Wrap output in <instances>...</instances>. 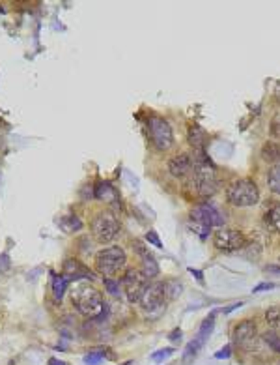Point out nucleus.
Wrapping results in <instances>:
<instances>
[{
    "label": "nucleus",
    "mask_w": 280,
    "mask_h": 365,
    "mask_svg": "<svg viewBox=\"0 0 280 365\" xmlns=\"http://www.w3.org/2000/svg\"><path fill=\"white\" fill-rule=\"evenodd\" d=\"M266 272H278L280 273V268H276V266H266Z\"/></svg>",
    "instance_id": "36"
},
{
    "label": "nucleus",
    "mask_w": 280,
    "mask_h": 365,
    "mask_svg": "<svg viewBox=\"0 0 280 365\" xmlns=\"http://www.w3.org/2000/svg\"><path fill=\"white\" fill-rule=\"evenodd\" d=\"M71 303L82 316H99L103 313V294L92 285H75L71 290Z\"/></svg>",
    "instance_id": "1"
},
{
    "label": "nucleus",
    "mask_w": 280,
    "mask_h": 365,
    "mask_svg": "<svg viewBox=\"0 0 280 365\" xmlns=\"http://www.w3.org/2000/svg\"><path fill=\"white\" fill-rule=\"evenodd\" d=\"M230 356H232V346H230V344H226L224 348H220V350L215 354V358H217V359H226V358H230Z\"/></svg>",
    "instance_id": "29"
},
{
    "label": "nucleus",
    "mask_w": 280,
    "mask_h": 365,
    "mask_svg": "<svg viewBox=\"0 0 280 365\" xmlns=\"http://www.w3.org/2000/svg\"><path fill=\"white\" fill-rule=\"evenodd\" d=\"M213 326H215V316L211 315L202 322V326H200V329H198V335H196V341H198L200 344L206 343V339H210L211 331H213Z\"/></svg>",
    "instance_id": "17"
},
{
    "label": "nucleus",
    "mask_w": 280,
    "mask_h": 365,
    "mask_svg": "<svg viewBox=\"0 0 280 365\" xmlns=\"http://www.w3.org/2000/svg\"><path fill=\"white\" fill-rule=\"evenodd\" d=\"M262 158L266 161H276L280 159V146L274 143H266V146L262 148Z\"/></svg>",
    "instance_id": "21"
},
{
    "label": "nucleus",
    "mask_w": 280,
    "mask_h": 365,
    "mask_svg": "<svg viewBox=\"0 0 280 365\" xmlns=\"http://www.w3.org/2000/svg\"><path fill=\"white\" fill-rule=\"evenodd\" d=\"M267 186L274 195H280V163L274 165L267 174Z\"/></svg>",
    "instance_id": "19"
},
{
    "label": "nucleus",
    "mask_w": 280,
    "mask_h": 365,
    "mask_svg": "<svg viewBox=\"0 0 280 365\" xmlns=\"http://www.w3.org/2000/svg\"><path fill=\"white\" fill-rule=\"evenodd\" d=\"M190 229L196 230V232H198V236L202 238V240H206V238L210 236V232H211L210 227H206V225H200V223H192V221H190Z\"/></svg>",
    "instance_id": "28"
},
{
    "label": "nucleus",
    "mask_w": 280,
    "mask_h": 365,
    "mask_svg": "<svg viewBox=\"0 0 280 365\" xmlns=\"http://www.w3.org/2000/svg\"><path fill=\"white\" fill-rule=\"evenodd\" d=\"M264 341H266L274 352H278L280 354V335H276L274 331H267V333H264Z\"/></svg>",
    "instance_id": "23"
},
{
    "label": "nucleus",
    "mask_w": 280,
    "mask_h": 365,
    "mask_svg": "<svg viewBox=\"0 0 280 365\" xmlns=\"http://www.w3.org/2000/svg\"><path fill=\"white\" fill-rule=\"evenodd\" d=\"M168 171L174 178H183L192 171V158L189 154H178L168 161Z\"/></svg>",
    "instance_id": "12"
},
{
    "label": "nucleus",
    "mask_w": 280,
    "mask_h": 365,
    "mask_svg": "<svg viewBox=\"0 0 280 365\" xmlns=\"http://www.w3.org/2000/svg\"><path fill=\"white\" fill-rule=\"evenodd\" d=\"M105 281V290L110 296H114V298H118V296H122V290H120V281H114V279H103Z\"/></svg>",
    "instance_id": "24"
},
{
    "label": "nucleus",
    "mask_w": 280,
    "mask_h": 365,
    "mask_svg": "<svg viewBox=\"0 0 280 365\" xmlns=\"http://www.w3.org/2000/svg\"><path fill=\"white\" fill-rule=\"evenodd\" d=\"M64 277L70 281H80V279H94V273L82 264V262H78L75 258H70V260H66L64 262Z\"/></svg>",
    "instance_id": "11"
},
{
    "label": "nucleus",
    "mask_w": 280,
    "mask_h": 365,
    "mask_svg": "<svg viewBox=\"0 0 280 365\" xmlns=\"http://www.w3.org/2000/svg\"><path fill=\"white\" fill-rule=\"evenodd\" d=\"M172 354H174V348H172V346H168V348H162V350L155 352L154 356H152V359H154L155 363H161L162 359H166L168 356H172Z\"/></svg>",
    "instance_id": "27"
},
{
    "label": "nucleus",
    "mask_w": 280,
    "mask_h": 365,
    "mask_svg": "<svg viewBox=\"0 0 280 365\" xmlns=\"http://www.w3.org/2000/svg\"><path fill=\"white\" fill-rule=\"evenodd\" d=\"M142 273L146 275L148 279L159 275V264H157V260H155L152 255H148V257L142 258Z\"/></svg>",
    "instance_id": "18"
},
{
    "label": "nucleus",
    "mask_w": 280,
    "mask_h": 365,
    "mask_svg": "<svg viewBox=\"0 0 280 365\" xmlns=\"http://www.w3.org/2000/svg\"><path fill=\"white\" fill-rule=\"evenodd\" d=\"M96 197H98L99 201H105V202L118 201V193H116V189H114L108 182H101V184H98V187H96Z\"/></svg>",
    "instance_id": "15"
},
{
    "label": "nucleus",
    "mask_w": 280,
    "mask_h": 365,
    "mask_svg": "<svg viewBox=\"0 0 280 365\" xmlns=\"http://www.w3.org/2000/svg\"><path fill=\"white\" fill-rule=\"evenodd\" d=\"M68 283L70 281L66 279L64 275H56L54 279H52V294H54L56 300H62L66 290H68Z\"/></svg>",
    "instance_id": "20"
},
{
    "label": "nucleus",
    "mask_w": 280,
    "mask_h": 365,
    "mask_svg": "<svg viewBox=\"0 0 280 365\" xmlns=\"http://www.w3.org/2000/svg\"><path fill=\"white\" fill-rule=\"evenodd\" d=\"M146 240L150 243H154V245H157V247H161V240H159V238H157V232H155V230H150V232H148L146 234Z\"/></svg>",
    "instance_id": "30"
},
{
    "label": "nucleus",
    "mask_w": 280,
    "mask_h": 365,
    "mask_svg": "<svg viewBox=\"0 0 280 365\" xmlns=\"http://www.w3.org/2000/svg\"><path fill=\"white\" fill-rule=\"evenodd\" d=\"M273 131L276 133V135H280V115L274 118V122H273Z\"/></svg>",
    "instance_id": "33"
},
{
    "label": "nucleus",
    "mask_w": 280,
    "mask_h": 365,
    "mask_svg": "<svg viewBox=\"0 0 280 365\" xmlns=\"http://www.w3.org/2000/svg\"><path fill=\"white\" fill-rule=\"evenodd\" d=\"M148 129H150V137H152V143L155 144L157 150H168L172 148L174 144V131L170 128L164 118L161 116H152L148 120Z\"/></svg>",
    "instance_id": "7"
},
{
    "label": "nucleus",
    "mask_w": 280,
    "mask_h": 365,
    "mask_svg": "<svg viewBox=\"0 0 280 365\" xmlns=\"http://www.w3.org/2000/svg\"><path fill=\"white\" fill-rule=\"evenodd\" d=\"M168 337H170L172 343H180V341H182V329H174Z\"/></svg>",
    "instance_id": "31"
},
{
    "label": "nucleus",
    "mask_w": 280,
    "mask_h": 365,
    "mask_svg": "<svg viewBox=\"0 0 280 365\" xmlns=\"http://www.w3.org/2000/svg\"><path fill=\"white\" fill-rule=\"evenodd\" d=\"M166 286L164 283H150L146 288V292L142 294L140 305L146 311L148 315H159L164 305H166Z\"/></svg>",
    "instance_id": "8"
},
{
    "label": "nucleus",
    "mask_w": 280,
    "mask_h": 365,
    "mask_svg": "<svg viewBox=\"0 0 280 365\" xmlns=\"http://www.w3.org/2000/svg\"><path fill=\"white\" fill-rule=\"evenodd\" d=\"M226 197H228V202H230L232 206L248 208V206H254L258 202L260 191H258V186L252 180H238V182H234L228 187Z\"/></svg>",
    "instance_id": "4"
},
{
    "label": "nucleus",
    "mask_w": 280,
    "mask_h": 365,
    "mask_svg": "<svg viewBox=\"0 0 280 365\" xmlns=\"http://www.w3.org/2000/svg\"><path fill=\"white\" fill-rule=\"evenodd\" d=\"M127 257L126 251L122 249L120 245H112V247H106V249H101L96 255V270H98L103 277H112L118 272H122L126 268Z\"/></svg>",
    "instance_id": "3"
},
{
    "label": "nucleus",
    "mask_w": 280,
    "mask_h": 365,
    "mask_svg": "<svg viewBox=\"0 0 280 365\" xmlns=\"http://www.w3.org/2000/svg\"><path fill=\"white\" fill-rule=\"evenodd\" d=\"M213 243L218 251L224 253H232V251H238L245 245V234L241 230L228 229V227H220L213 236Z\"/></svg>",
    "instance_id": "9"
},
{
    "label": "nucleus",
    "mask_w": 280,
    "mask_h": 365,
    "mask_svg": "<svg viewBox=\"0 0 280 365\" xmlns=\"http://www.w3.org/2000/svg\"><path fill=\"white\" fill-rule=\"evenodd\" d=\"M49 365H68V363H64V361H60V359H56V358H50Z\"/></svg>",
    "instance_id": "35"
},
{
    "label": "nucleus",
    "mask_w": 280,
    "mask_h": 365,
    "mask_svg": "<svg viewBox=\"0 0 280 365\" xmlns=\"http://www.w3.org/2000/svg\"><path fill=\"white\" fill-rule=\"evenodd\" d=\"M266 320L269 328L280 329V307H269L266 311Z\"/></svg>",
    "instance_id": "22"
},
{
    "label": "nucleus",
    "mask_w": 280,
    "mask_h": 365,
    "mask_svg": "<svg viewBox=\"0 0 280 365\" xmlns=\"http://www.w3.org/2000/svg\"><path fill=\"white\" fill-rule=\"evenodd\" d=\"M103 354H99V352H88L86 356H84V363L86 365H101L103 363Z\"/></svg>",
    "instance_id": "26"
},
{
    "label": "nucleus",
    "mask_w": 280,
    "mask_h": 365,
    "mask_svg": "<svg viewBox=\"0 0 280 365\" xmlns=\"http://www.w3.org/2000/svg\"><path fill=\"white\" fill-rule=\"evenodd\" d=\"M264 227L273 234H280V204L269 208L264 215Z\"/></svg>",
    "instance_id": "14"
},
{
    "label": "nucleus",
    "mask_w": 280,
    "mask_h": 365,
    "mask_svg": "<svg viewBox=\"0 0 280 365\" xmlns=\"http://www.w3.org/2000/svg\"><path fill=\"white\" fill-rule=\"evenodd\" d=\"M187 139H189V144L192 146V148L200 150V148H202V144H204V141H206V133H204V129L200 128V126L192 124V126H189Z\"/></svg>",
    "instance_id": "16"
},
{
    "label": "nucleus",
    "mask_w": 280,
    "mask_h": 365,
    "mask_svg": "<svg viewBox=\"0 0 280 365\" xmlns=\"http://www.w3.org/2000/svg\"><path fill=\"white\" fill-rule=\"evenodd\" d=\"M189 272H190V273H194L196 277H198V281H200V283H204V275H202V272H198V270H194V268H190Z\"/></svg>",
    "instance_id": "34"
},
{
    "label": "nucleus",
    "mask_w": 280,
    "mask_h": 365,
    "mask_svg": "<svg viewBox=\"0 0 280 365\" xmlns=\"http://www.w3.org/2000/svg\"><path fill=\"white\" fill-rule=\"evenodd\" d=\"M234 341L238 344H246L254 341V337H256V322L254 320H243V322H239L236 328H234Z\"/></svg>",
    "instance_id": "13"
},
{
    "label": "nucleus",
    "mask_w": 280,
    "mask_h": 365,
    "mask_svg": "<svg viewBox=\"0 0 280 365\" xmlns=\"http://www.w3.org/2000/svg\"><path fill=\"white\" fill-rule=\"evenodd\" d=\"M120 232V221L112 212H99L92 221V234L99 243H110Z\"/></svg>",
    "instance_id": "5"
},
{
    "label": "nucleus",
    "mask_w": 280,
    "mask_h": 365,
    "mask_svg": "<svg viewBox=\"0 0 280 365\" xmlns=\"http://www.w3.org/2000/svg\"><path fill=\"white\" fill-rule=\"evenodd\" d=\"M202 348V344L198 343V341H190L189 344H187V348H185V352H183V358L185 359H189V358H192V356H196L198 354V350Z\"/></svg>",
    "instance_id": "25"
},
{
    "label": "nucleus",
    "mask_w": 280,
    "mask_h": 365,
    "mask_svg": "<svg viewBox=\"0 0 280 365\" xmlns=\"http://www.w3.org/2000/svg\"><path fill=\"white\" fill-rule=\"evenodd\" d=\"M190 221L200 223L206 227H222L224 215L217 210L215 204H200L190 212Z\"/></svg>",
    "instance_id": "10"
},
{
    "label": "nucleus",
    "mask_w": 280,
    "mask_h": 365,
    "mask_svg": "<svg viewBox=\"0 0 280 365\" xmlns=\"http://www.w3.org/2000/svg\"><path fill=\"white\" fill-rule=\"evenodd\" d=\"M122 365H134V361H131V359H129V361H124Z\"/></svg>",
    "instance_id": "37"
},
{
    "label": "nucleus",
    "mask_w": 280,
    "mask_h": 365,
    "mask_svg": "<svg viewBox=\"0 0 280 365\" xmlns=\"http://www.w3.org/2000/svg\"><path fill=\"white\" fill-rule=\"evenodd\" d=\"M273 283H262V285H258L256 286V288H254V290H252V292L256 294V292H260V290H271V288H273Z\"/></svg>",
    "instance_id": "32"
},
{
    "label": "nucleus",
    "mask_w": 280,
    "mask_h": 365,
    "mask_svg": "<svg viewBox=\"0 0 280 365\" xmlns=\"http://www.w3.org/2000/svg\"><path fill=\"white\" fill-rule=\"evenodd\" d=\"M192 165H194L192 187L196 189V193L200 195V197H210V195H213L218 187L215 167L211 165L210 159L204 158V156H200Z\"/></svg>",
    "instance_id": "2"
},
{
    "label": "nucleus",
    "mask_w": 280,
    "mask_h": 365,
    "mask_svg": "<svg viewBox=\"0 0 280 365\" xmlns=\"http://www.w3.org/2000/svg\"><path fill=\"white\" fill-rule=\"evenodd\" d=\"M120 285H122V290L126 294V298L131 303H140L142 300V294L146 292L148 288V277L144 273L140 272V270H134V268H129L126 273H124V277L120 281Z\"/></svg>",
    "instance_id": "6"
}]
</instances>
